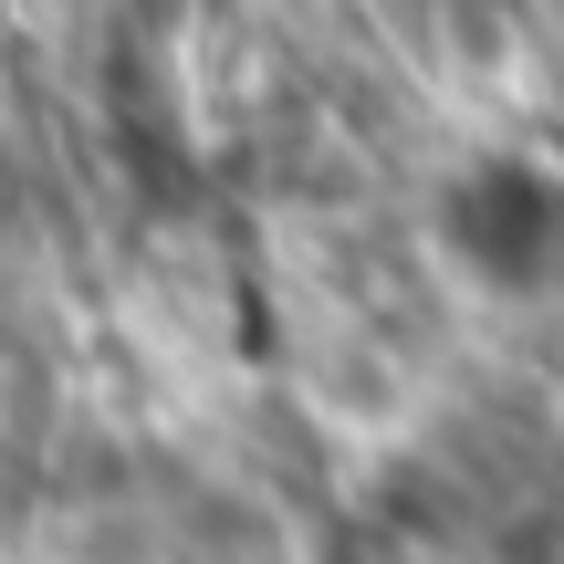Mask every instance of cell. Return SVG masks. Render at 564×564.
Returning a JSON list of instances; mask_svg holds the SVG:
<instances>
[{
  "label": "cell",
  "mask_w": 564,
  "mask_h": 564,
  "mask_svg": "<svg viewBox=\"0 0 564 564\" xmlns=\"http://www.w3.org/2000/svg\"><path fill=\"white\" fill-rule=\"evenodd\" d=\"M449 251H460L491 293L564 282V178L533 167V158H481L449 188Z\"/></svg>",
  "instance_id": "cell-1"
}]
</instances>
